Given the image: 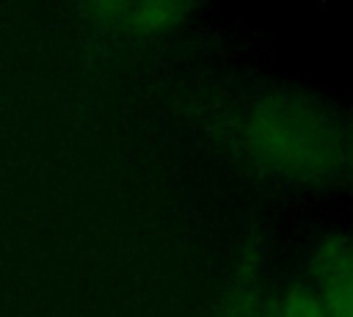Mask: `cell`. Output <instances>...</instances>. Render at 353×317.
Here are the masks:
<instances>
[{
  "label": "cell",
  "mask_w": 353,
  "mask_h": 317,
  "mask_svg": "<svg viewBox=\"0 0 353 317\" xmlns=\"http://www.w3.org/2000/svg\"><path fill=\"white\" fill-rule=\"evenodd\" d=\"M256 157L281 165L284 171L314 174L320 163L334 165L336 141L328 121L295 108H268L251 127Z\"/></svg>",
  "instance_id": "obj_1"
},
{
  "label": "cell",
  "mask_w": 353,
  "mask_h": 317,
  "mask_svg": "<svg viewBox=\"0 0 353 317\" xmlns=\"http://www.w3.org/2000/svg\"><path fill=\"white\" fill-rule=\"evenodd\" d=\"M350 284V248L345 240H328L317 254L312 287L306 289L325 317H353Z\"/></svg>",
  "instance_id": "obj_2"
},
{
  "label": "cell",
  "mask_w": 353,
  "mask_h": 317,
  "mask_svg": "<svg viewBox=\"0 0 353 317\" xmlns=\"http://www.w3.org/2000/svg\"><path fill=\"white\" fill-rule=\"evenodd\" d=\"M270 317H325V314L306 287H292L290 292L279 298Z\"/></svg>",
  "instance_id": "obj_3"
},
{
  "label": "cell",
  "mask_w": 353,
  "mask_h": 317,
  "mask_svg": "<svg viewBox=\"0 0 353 317\" xmlns=\"http://www.w3.org/2000/svg\"><path fill=\"white\" fill-rule=\"evenodd\" d=\"M237 317H240V314H237Z\"/></svg>",
  "instance_id": "obj_4"
}]
</instances>
